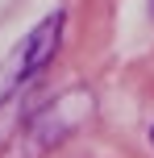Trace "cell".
<instances>
[{"mask_svg": "<svg viewBox=\"0 0 154 158\" xmlns=\"http://www.w3.org/2000/svg\"><path fill=\"white\" fill-rule=\"evenodd\" d=\"M92 112H96V100H92L88 87H71V92H63L58 100H50L46 108L25 125L21 142H17V154H21V158H42L50 146L67 142L79 125H88Z\"/></svg>", "mask_w": 154, "mask_h": 158, "instance_id": "1", "label": "cell"}, {"mask_svg": "<svg viewBox=\"0 0 154 158\" xmlns=\"http://www.w3.org/2000/svg\"><path fill=\"white\" fill-rule=\"evenodd\" d=\"M58 38H63V13L42 17V21L29 29V38H21V46H17L13 54H8V63L0 67V104L13 100V96L21 92V87L29 83L50 58H54Z\"/></svg>", "mask_w": 154, "mask_h": 158, "instance_id": "2", "label": "cell"}, {"mask_svg": "<svg viewBox=\"0 0 154 158\" xmlns=\"http://www.w3.org/2000/svg\"><path fill=\"white\" fill-rule=\"evenodd\" d=\"M150 137H154V129H150Z\"/></svg>", "mask_w": 154, "mask_h": 158, "instance_id": "3", "label": "cell"}]
</instances>
